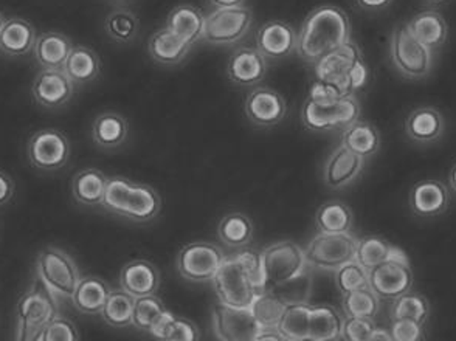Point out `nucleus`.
Instances as JSON below:
<instances>
[{"instance_id":"1","label":"nucleus","mask_w":456,"mask_h":341,"mask_svg":"<svg viewBox=\"0 0 456 341\" xmlns=\"http://www.w3.org/2000/svg\"><path fill=\"white\" fill-rule=\"evenodd\" d=\"M351 41V24L346 12L337 6H320L301 27L297 50L303 60L317 64L324 56Z\"/></svg>"},{"instance_id":"2","label":"nucleus","mask_w":456,"mask_h":341,"mask_svg":"<svg viewBox=\"0 0 456 341\" xmlns=\"http://www.w3.org/2000/svg\"><path fill=\"white\" fill-rule=\"evenodd\" d=\"M102 207L114 215L133 222H151L160 213V198L154 188L134 183L123 177L108 180Z\"/></svg>"},{"instance_id":"3","label":"nucleus","mask_w":456,"mask_h":341,"mask_svg":"<svg viewBox=\"0 0 456 341\" xmlns=\"http://www.w3.org/2000/svg\"><path fill=\"white\" fill-rule=\"evenodd\" d=\"M315 79L334 85L343 96L354 95L357 90L365 87L368 69L357 44L348 41L320 60L315 64Z\"/></svg>"},{"instance_id":"4","label":"nucleus","mask_w":456,"mask_h":341,"mask_svg":"<svg viewBox=\"0 0 456 341\" xmlns=\"http://www.w3.org/2000/svg\"><path fill=\"white\" fill-rule=\"evenodd\" d=\"M58 317L56 296L37 278L16 305L14 341H41L44 329Z\"/></svg>"},{"instance_id":"5","label":"nucleus","mask_w":456,"mask_h":341,"mask_svg":"<svg viewBox=\"0 0 456 341\" xmlns=\"http://www.w3.org/2000/svg\"><path fill=\"white\" fill-rule=\"evenodd\" d=\"M361 102L354 95L345 96L334 101H315L306 98L301 109V121L309 131H343L359 120Z\"/></svg>"},{"instance_id":"6","label":"nucleus","mask_w":456,"mask_h":341,"mask_svg":"<svg viewBox=\"0 0 456 341\" xmlns=\"http://www.w3.org/2000/svg\"><path fill=\"white\" fill-rule=\"evenodd\" d=\"M37 278L56 298H72L83 280L73 257L56 247H45L37 255Z\"/></svg>"},{"instance_id":"7","label":"nucleus","mask_w":456,"mask_h":341,"mask_svg":"<svg viewBox=\"0 0 456 341\" xmlns=\"http://www.w3.org/2000/svg\"><path fill=\"white\" fill-rule=\"evenodd\" d=\"M265 261L267 288H281L289 282L300 280L307 275V264L305 250L292 240H281L267 247L261 252Z\"/></svg>"},{"instance_id":"8","label":"nucleus","mask_w":456,"mask_h":341,"mask_svg":"<svg viewBox=\"0 0 456 341\" xmlns=\"http://www.w3.org/2000/svg\"><path fill=\"white\" fill-rule=\"evenodd\" d=\"M357 238L353 233H319L309 240L305 256L311 269L336 272L354 261Z\"/></svg>"},{"instance_id":"9","label":"nucleus","mask_w":456,"mask_h":341,"mask_svg":"<svg viewBox=\"0 0 456 341\" xmlns=\"http://www.w3.org/2000/svg\"><path fill=\"white\" fill-rule=\"evenodd\" d=\"M225 261L227 255L223 252V248L211 242L199 240L186 244L182 248L175 261V267L186 281L202 284L213 282Z\"/></svg>"},{"instance_id":"10","label":"nucleus","mask_w":456,"mask_h":341,"mask_svg":"<svg viewBox=\"0 0 456 341\" xmlns=\"http://www.w3.org/2000/svg\"><path fill=\"white\" fill-rule=\"evenodd\" d=\"M391 60L399 73L409 79L426 78L432 70L433 54L410 33L407 25L397 27L391 35Z\"/></svg>"},{"instance_id":"11","label":"nucleus","mask_w":456,"mask_h":341,"mask_svg":"<svg viewBox=\"0 0 456 341\" xmlns=\"http://www.w3.org/2000/svg\"><path fill=\"white\" fill-rule=\"evenodd\" d=\"M213 288L221 304L238 309H250L253 301L263 292L255 288L244 267L233 256H228L224 263L213 280Z\"/></svg>"},{"instance_id":"12","label":"nucleus","mask_w":456,"mask_h":341,"mask_svg":"<svg viewBox=\"0 0 456 341\" xmlns=\"http://www.w3.org/2000/svg\"><path fill=\"white\" fill-rule=\"evenodd\" d=\"M252 24V12L244 6L216 8L205 18L202 39L207 43L225 45L240 41Z\"/></svg>"},{"instance_id":"13","label":"nucleus","mask_w":456,"mask_h":341,"mask_svg":"<svg viewBox=\"0 0 456 341\" xmlns=\"http://www.w3.org/2000/svg\"><path fill=\"white\" fill-rule=\"evenodd\" d=\"M211 320L219 341H253L265 332L253 317L252 309H238L219 303L213 307Z\"/></svg>"},{"instance_id":"14","label":"nucleus","mask_w":456,"mask_h":341,"mask_svg":"<svg viewBox=\"0 0 456 341\" xmlns=\"http://www.w3.org/2000/svg\"><path fill=\"white\" fill-rule=\"evenodd\" d=\"M27 154L35 168L52 173L69 162L70 143L62 132L44 129L30 138Z\"/></svg>"},{"instance_id":"15","label":"nucleus","mask_w":456,"mask_h":341,"mask_svg":"<svg viewBox=\"0 0 456 341\" xmlns=\"http://www.w3.org/2000/svg\"><path fill=\"white\" fill-rule=\"evenodd\" d=\"M370 288L379 299L395 301L413 288L414 275L410 263L387 261L368 272Z\"/></svg>"},{"instance_id":"16","label":"nucleus","mask_w":456,"mask_h":341,"mask_svg":"<svg viewBox=\"0 0 456 341\" xmlns=\"http://www.w3.org/2000/svg\"><path fill=\"white\" fill-rule=\"evenodd\" d=\"M451 205V194L439 180H422L410 192V208L419 217L444 215Z\"/></svg>"},{"instance_id":"17","label":"nucleus","mask_w":456,"mask_h":341,"mask_svg":"<svg viewBox=\"0 0 456 341\" xmlns=\"http://www.w3.org/2000/svg\"><path fill=\"white\" fill-rule=\"evenodd\" d=\"M246 115L255 126H275L286 115V102L275 90H253L247 96Z\"/></svg>"},{"instance_id":"18","label":"nucleus","mask_w":456,"mask_h":341,"mask_svg":"<svg viewBox=\"0 0 456 341\" xmlns=\"http://www.w3.org/2000/svg\"><path fill=\"white\" fill-rule=\"evenodd\" d=\"M363 162V158L355 156L345 146H338L324 163V185L330 190L346 188L361 175Z\"/></svg>"},{"instance_id":"19","label":"nucleus","mask_w":456,"mask_h":341,"mask_svg":"<svg viewBox=\"0 0 456 341\" xmlns=\"http://www.w3.org/2000/svg\"><path fill=\"white\" fill-rule=\"evenodd\" d=\"M294 28L281 20H272L263 25L256 35L259 53L265 60H282L297 48Z\"/></svg>"},{"instance_id":"20","label":"nucleus","mask_w":456,"mask_h":341,"mask_svg":"<svg viewBox=\"0 0 456 341\" xmlns=\"http://www.w3.org/2000/svg\"><path fill=\"white\" fill-rule=\"evenodd\" d=\"M31 92L39 106L58 109L72 98L73 83L62 70H43L35 79Z\"/></svg>"},{"instance_id":"21","label":"nucleus","mask_w":456,"mask_h":341,"mask_svg":"<svg viewBox=\"0 0 456 341\" xmlns=\"http://www.w3.org/2000/svg\"><path fill=\"white\" fill-rule=\"evenodd\" d=\"M121 290L134 298L156 295L160 288V275L154 264L144 259H134L120 272Z\"/></svg>"},{"instance_id":"22","label":"nucleus","mask_w":456,"mask_h":341,"mask_svg":"<svg viewBox=\"0 0 456 341\" xmlns=\"http://www.w3.org/2000/svg\"><path fill=\"white\" fill-rule=\"evenodd\" d=\"M267 73V61L258 48L242 47L236 50L227 64L228 78L240 85H258Z\"/></svg>"},{"instance_id":"23","label":"nucleus","mask_w":456,"mask_h":341,"mask_svg":"<svg viewBox=\"0 0 456 341\" xmlns=\"http://www.w3.org/2000/svg\"><path fill=\"white\" fill-rule=\"evenodd\" d=\"M354 261L361 264L368 272L387 261L410 263L405 252L379 236H366L357 240Z\"/></svg>"},{"instance_id":"24","label":"nucleus","mask_w":456,"mask_h":341,"mask_svg":"<svg viewBox=\"0 0 456 341\" xmlns=\"http://www.w3.org/2000/svg\"><path fill=\"white\" fill-rule=\"evenodd\" d=\"M405 132L416 143H433L444 132V117L430 106L414 109L405 120Z\"/></svg>"},{"instance_id":"25","label":"nucleus","mask_w":456,"mask_h":341,"mask_svg":"<svg viewBox=\"0 0 456 341\" xmlns=\"http://www.w3.org/2000/svg\"><path fill=\"white\" fill-rule=\"evenodd\" d=\"M37 39L31 22L20 18L6 19L0 31V52L8 56H24L33 52Z\"/></svg>"},{"instance_id":"26","label":"nucleus","mask_w":456,"mask_h":341,"mask_svg":"<svg viewBox=\"0 0 456 341\" xmlns=\"http://www.w3.org/2000/svg\"><path fill=\"white\" fill-rule=\"evenodd\" d=\"M407 28L422 45L430 48L432 52L443 47L449 35L447 22L438 12H419L410 20Z\"/></svg>"},{"instance_id":"27","label":"nucleus","mask_w":456,"mask_h":341,"mask_svg":"<svg viewBox=\"0 0 456 341\" xmlns=\"http://www.w3.org/2000/svg\"><path fill=\"white\" fill-rule=\"evenodd\" d=\"M72 48V43L64 35L44 33L37 37L33 54L43 70H62Z\"/></svg>"},{"instance_id":"28","label":"nucleus","mask_w":456,"mask_h":341,"mask_svg":"<svg viewBox=\"0 0 456 341\" xmlns=\"http://www.w3.org/2000/svg\"><path fill=\"white\" fill-rule=\"evenodd\" d=\"M112 288L106 281L96 276H86L79 281L78 288L73 294L72 303L81 313L98 315L104 309Z\"/></svg>"},{"instance_id":"29","label":"nucleus","mask_w":456,"mask_h":341,"mask_svg":"<svg viewBox=\"0 0 456 341\" xmlns=\"http://www.w3.org/2000/svg\"><path fill=\"white\" fill-rule=\"evenodd\" d=\"M342 146L365 160L378 154L380 148V135L371 123L357 120L351 126L343 129Z\"/></svg>"},{"instance_id":"30","label":"nucleus","mask_w":456,"mask_h":341,"mask_svg":"<svg viewBox=\"0 0 456 341\" xmlns=\"http://www.w3.org/2000/svg\"><path fill=\"white\" fill-rule=\"evenodd\" d=\"M191 45L185 43L183 39L175 37L168 28L159 30L151 37L148 50H150L151 58L165 64V66H175L183 61Z\"/></svg>"},{"instance_id":"31","label":"nucleus","mask_w":456,"mask_h":341,"mask_svg":"<svg viewBox=\"0 0 456 341\" xmlns=\"http://www.w3.org/2000/svg\"><path fill=\"white\" fill-rule=\"evenodd\" d=\"M343 317L336 307L313 305L309 320V337L315 341L342 340Z\"/></svg>"},{"instance_id":"32","label":"nucleus","mask_w":456,"mask_h":341,"mask_svg":"<svg viewBox=\"0 0 456 341\" xmlns=\"http://www.w3.org/2000/svg\"><path fill=\"white\" fill-rule=\"evenodd\" d=\"M204 22V14L199 12L198 8L190 5L177 6L169 12L167 28L175 33V37L192 45L202 37Z\"/></svg>"},{"instance_id":"33","label":"nucleus","mask_w":456,"mask_h":341,"mask_svg":"<svg viewBox=\"0 0 456 341\" xmlns=\"http://www.w3.org/2000/svg\"><path fill=\"white\" fill-rule=\"evenodd\" d=\"M108 177L98 169H83L79 171L72 182L73 198L78 204L86 207L102 205Z\"/></svg>"},{"instance_id":"34","label":"nucleus","mask_w":456,"mask_h":341,"mask_svg":"<svg viewBox=\"0 0 456 341\" xmlns=\"http://www.w3.org/2000/svg\"><path fill=\"white\" fill-rule=\"evenodd\" d=\"M62 72L66 73L67 78L70 79L73 85H87L98 77L100 60L91 48L77 45L69 54Z\"/></svg>"},{"instance_id":"35","label":"nucleus","mask_w":456,"mask_h":341,"mask_svg":"<svg viewBox=\"0 0 456 341\" xmlns=\"http://www.w3.org/2000/svg\"><path fill=\"white\" fill-rule=\"evenodd\" d=\"M250 309L261 329L265 332H272L278 329V326L281 323L282 315L288 309V303L271 288H265L253 301Z\"/></svg>"},{"instance_id":"36","label":"nucleus","mask_w":456,"mask_h":341,"mask_svg":"<svg viewBox=\"0 0 456 341\" xmlns=\"http://www.w3.org/2000/svg\"><path fill=\"white\" fill-rule=\"evenodd\" d=\"M354 223L353 211L342 202H328L322 205L315 215V225L319 233H351Z\"/></svg>"},{"instance_id":"37","label":"nucleus","mask_w":456,"mask_h":341,"mask_svg":"<svg viewBox=\"0 0 456 341\" xmlns=\"http://www.w3.org/2000/svg\"><path fill=\"white\" fill-rule=\"evenodd\" d=\"M127 123L121 115L102 114L96 117L92 127V135L98 146L102 148H117L127 138Z\"/></svg>"},{"instance_id":"38","label":"nucleus","mask_w":456,"mask_h":341,"mask_svg":"<svg viewBox=\"0 0 456 341\" xmlns=\"http://www.w3.org/2000/svg\"><path fill=\"white\" fill-rule=\"evenodd\" d=\"M253 230L255 228L252 221L246 215L232 213V215H224L217 228V234L225 246L244 248L252 242Z\"/></svg>"},{"instance_id":"39","label":"nucleus","mask_w":456,"mask_h":341,"mask_svg":"<svg viewBox=\"0 0 456 341\" xmlns=\"http://www.w3.org/2000/svg\"><path fill=\"white\" fill-rule=\"evenodd\" d=\"M311 307L307 303H294L288 304L284 312L281 323L276 332L286 341L301 340L309 337V320H311Z\"/></svg>"},{"instance_id":"40","label":"nucleus","mask_w":456,"mask_h":341,"mask_svg":"<svg viewBox=\"0 0 456 341\" xmlns=\"http://www.w3.org/2000/svg\"><path fill=\"white\" fill-rule=\"evenodd\" d=\"M134 303L135 298L125 290H112L102 309V320L112 328L133 326Z\"/></svg>"},{"instance_id":"41","label":"nucleus","mask_w":456,"mask_h":341,"mask_svg":"<svg viewBox=\"0 0 456 341\" xmlns=\"http://www.w3.org/2000/svg\"><path fill=\"white\" fill-rule=\"evenodd\" d=\"M379 309L380 299L370 288L342 295V312L346 318L374 320L378 317Z\"/></svg>"},{"instance_id":"42","label":"nucleus","mask_w":456,"mask_h":341,"mask_svg":"<svg viewBox=\"0 0 456 341\" xmlns=\"http://www.w3.org/2000/svg\"><path fill=\"white\" fill-rule=\"evenodd\" d=\"M430 317V303L419 294L403 295L391 303L390 320H410L416 323L426 324Z\"/></svg>"},{"instance_id":"43","label":"nucleus","mask_w":456,"mask_h":341,"mask_svg":"<svg viewBox=\"0 0 456 341\" xmlns=\"http://www.w3.org/2000/svg\"><path fill=\"white\" fill-rule=\"evenodd\" d=\"M167 311L162 299L157 295H148L142 298H135L134 303L133 326L142 332H150L157 318Z\"/></svg>"},{"instance_id":"44","label":"nucleus","mask_w":456,"mask_h":341,"mask_svg":"<svg viewBox=\"0 0 456 341\" xmlns=\"http://www.w3.org/2000/svg\"><path fill=\"white\" fill-rule=\"evenodd\" d=\"M334 280H336V288L340 295L351 294L355 290L370 288L368 270L363 269L357 261H351L336 270Z\"/></svg>"},{"instance_id":"45","label":"nucleus","mask_w":456,"mask_h":341,"mask_svg":"<svg viewBox=\"0 0 456 341\" xmlns=\"http://www.w3.org/2000/svg\"><path fill=\"white\" fill-rule=\"evenodd\" d=\"M106 31L109 37L118 43L133 41L138 31V20L135 14L127 10H117L106 20Z\"/></svg>"},{"instance_id":"46","label":"nucleus","mask_w":456,"mask_h":341,"mask_svg":"<svg viewBox=\"0 0 456 341\" xmlns=\"http://www.w3.org/2000/svg\"><path fill=\"white\" fill-rule=\"evenodd\" d=\"M233 257L244 267L247 275L255 284V288H259V290H265L267 288L265 261H263L261 252L247 246L244 248H240V252L234 253Z\"/></svg>"},{"instance_id":"47","label":"nucleus","mask_w":456,"mask_h":341,"mask_svg":"<svg viewBox=\"0 0 456 341\" xmlns=\"http://www.w3.org/2000/svg\"><path fill=\"white\" fill-rule=\"evenodd\" d=\"M41 341H81V337L70 320L58 317L44 329Z\"/></svg>"},{"instance_id":"48","label":"nucleus","mask_w":456,"mask_h":341,"mask_svg":"<svg viewBox=\"0 0 456 341\" xmlns=\"http://www.w3.org/2000/svg\"><path fill=\"white\" fill-rule=\"evenodd\" d=\"M374 320L365 318H343L342 340L343 341H366L376 330Z\"/></svg>"},{"instance_id":"49","label":"nucleus","mask_w":456,"mask_h":341,"mask_svg":"<svg viewBox=\"0 0 456 341\" xmlns=\"http://www.w3.org/2000/svg\"><path fill=\"white\" fill-rule=\"evenodd\" d=\"M426 324L416 323L410 320H393L390 323V336L393 341H424Z\"/></svg>"},{"instance_id":"50","label":"nucleus","mask_w":456,"mask_h":341,"mask_svg":"<svg viewBox=\"0 0 456 341\" xmlns=\"http://www.w3.org/2000/svg\"><path fill=\"white\" fill-rule=\"evenodd\" d=\"M163 341H200V332L191 320L177 317L168 336Z\"/></svg>"},{"instance_id":"51","label":"nucleus","mask_w":456,"mask_h":341,"mask_svg":"<svg viewBox=\"0 0 456 341\" xmlns=\"http://www.w3.org/2000/svg\"><path fill=\"white\" fill-rule=\"evenodd\" d=\"M175 318H177V315H175L173 312L167 309L160 317L157 318L156 323L152 324V328H151L148 334H150L154 340H165L169 334V330L173 328V324H175Z\"/></svg>"},{"instance_id":"52","label":"nucleus","mask_w":456,"mask_h":341,"mask_svg":"<svg viewBox=\"0 0 456 341\" xmlns=\"http://www.w3.org/2000/svg\"><path fill=\"white\" fill-rule=\"evenodd\" d=\"M14 194V183L8 174L0 171V207L8 204Z\"/></svg>"},{"instance_id":"53","label":"nucleus","mask_w":456,"mask_h":341,"mask_svg":"<svg viewBox=\"0 0 456 341\" xmlns=\"http://www.w3.org/2000/svg\"><path fill=\"white\" fill-rule=\"evenodd\" d=\"M357 4L368 12H380L390 5L391 0H357Z\"/></svg>"},{"instance_id":"54","label":"nucleus","mask_w":456,"mask_h":341,"mask_svg":"<svg viewBox=\"0 0 456 341\" xmlns=\"http://www.w3.org/2000/svg\"><path fill=\"white\" fill-rule=\"evenodd\" d=\"M366 341H393L390 336V330L385 328H376L371 336L368 337Z\"/></svg>"},{"instance_id":"55","label":"nucleus","mask_w":456,"mask_h":341,"mask_svg":"<svg viewBox=\"0 0 456 341\" xmlns=\"http://www.w3.org/2000/svg\"><path fill=\"white\" fill-rule=\"evenodd\" d=\"M211 5L216 8H232V6H240L244 0H210Z\"/></svg>"},{"instance_id":"56","label":"nucleus","mask_w":456,"mask_h":341,"mask_svg":"<svg viewBox=\"0 0 456 341\" xmlns=\"http://www.w3.org/2000/svg\"><path fill=\"white\" fill-rule=\"evenodd\" d=\"M253 341H286L282 338L276 330H272V332H263L261 336L256 338V340Z\"/></svg>"},{"instance_id":"57","label":"nucleus","mask_w":456,"mask_h":341,"mask_svg":"<svg viewBox=\"0 0 456 341\" xmlns=\"http://www.w3.org/2000/svg\"><path fill=\"white\" fill-rule=\"evenodd\" d=\"M449 185L456 192V163L453 165V168L451 169V173H449Z\"/></svg>"},{"instance_id":"58","label":"nucleus","mask_w":456,"mask_h":341,"mask_svg":"<svg viewBox=\"0 0 456 341\" xmlns=\"http://www.w3.org/2000/svg\"><path fill=\"white\" fill-rule=\"evenodd\" d=\"M6 19L4 18V14L0 12V31H2V28H4V25H5Z\"/></svg>"},{"instance_id":"59","label":"nucleus","mask_w":456,"mask_h":341,"mask_svg":"<svg viewBox=\"0 0 456 341\" xmlns=\"http://www.w3.org/2000/svg\"><path fill=\"white\" fill-rule=\"evenodd\" d=\"M427 2H430V4H444V2H447V0H427Z\"/></svg>"},{"instance_id":"60","label":"nucleus","mask_w":456,"mask_h":341,"mask_svg":"<svg viewBox=\"0 0 456 341\" xmlns=\"http://www.w3.org/2000/svg\"><path fill=\"white\" fill-rule=\"evenodd\" d=\"M295 341H315L311 338V337H306V338H301V340H295Z\"/></svg>"}]
</instances>
